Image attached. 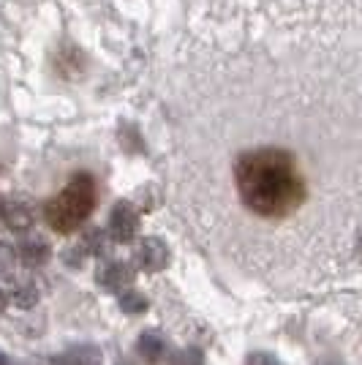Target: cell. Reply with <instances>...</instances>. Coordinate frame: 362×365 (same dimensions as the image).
<instances>
[{
    "mask_svg": "<svg viewBox=\"0 0 362 365\" xmlns=\"http://www.w3.org/2000/svg\"><path fill=\"white\" fill-rule=\"evenodd\" d=\"M240 202L259 218H286L305 202V180L294 155L281 148L242 153L234 164Z\"/></svg>",
    "mask_w": 362,
    "mask_h": 365,
    "instance_id": "cell-1",
    "label": "cell"
},
{
    "mask_svg": "<svg viewBox=\"0 0 362 365\" xmlns=\"http://www.w3.org/2000/svg\"><path fill=\"white\" fill-rule=\"evenodd\" d=\"M95 199H98V185L93 180V175L76 172L61 194L44 205V221L55 232L68 235L88 221V215L95 207Z\"/></svg>",
    "mask_w": 362,
    "mask_h": 365,
    "instance_id": "cell-2",
    "label": "cell"
},
{
    "mask_svg": "<svg viewBox=\"0 0 362 365\" xmlns=\"http://www.w3.org/2000/svg\"><path fill=\"white\" fill-rule=\"evenodd\" d=\"M109 237L115 240V243H131L136 237V232H139V213L134 210V205H128V202H118L115 207H112V213H109Z\"/></svg>",
    "mask_w": 362,
    "mask_h": 365,
    "instance_id": "cell-3",
    "label": "cell"
},
{
    "mask_svg": "<svg viewBox=\"0 0 362 365\" xmlns=\"http://www.w3.org/2000/svg\"><path fill=\"white\" fill-rule=\"evenodd\" d=\"M134 259L142 270H148V273H161V270L169 267L172 254H169V248H166V243L161 237H142V240L136 243Z\"/></svg>",
    "mask_w": 362,
    "mask_h": 365,
    "instance_id": "cell-4",
    "label": "cell"
},
{
    "mask_svg": "<svg viewBox=\"0 0 362 365\" xmlns=\"http://www.w3.org/2000/svg\"><path fill=\"white\" fill-rule=\"evenodd\" d=\"M95 281H98L101 289L120 294V292H125L134 284V267L125 264V262L112 259V262H104V264L95 270Z\"/></svg>",
    "mask_w": 362,
    "mask_h": 365,
    "instance_id": "cell-5",
    "label": "cell"
},
{
    "mask_svg": "<svg viewBox=\"0 0 362 365\" xmlns=\"http://www.w3.org/2000/svg\"><path fill=\"white\" fill-rule=\"evenodd\" d=\"M52 259V248L41 237H28L16 245V262H22L25 267H44Z\"/></svg>",
    "mask_w": 362,
    "mask_h": 365,
    "instance_id": "cell-6",
    "label": "cell"
},
{
    "mask_svg": "<svg viewBox=\"0 0 362 365\" xmlns=\"http://www.w3.org/2000/svg\"><path fill=\"white\" fill-rule=\"evenodd\" d=\"M136 354H139L145 363L158 365L166 357L164 335L155 333V330H145V333L139 335V341H136Z\"/></svg>",
    "mask_w": 362,
    "mask_h": 365,
    "instance_id": "cell-7",
    "label": "cell"
},
{
    "mask_svg": "<svg viewBox=\"0 0 362 365\" xmlns=\"http://www.w3.org/2000/svg\"><path fill=\"white\" fill-rule=\"evenodd\" d=\"M0 218L3 224L14 232H28L33 227V210L25 205V202H11V205H3L0 210Z\"/></svg>",
    "mask_w": 362,
    "mask_h": 365,
    "instance_id": "cell-8",
    "label": "cell"
},
{
    "mask_svg": "<svg viewBox=\"0 0 362 365\" xmlns=\"http://www.w3.org/2000/svg\"><path fill=\"white\" fill-rule=\"evenodd\" d=\"M52 365H101V351L93 344H79L66 354H58Z\"/></svg>",
    "mask_w": 362,
    "mask_h": 365,
    "instance_id": "cell-9",
    "label": "cell"
},
{
    "mask_svg": "<svg viewBox=\"0 0 362 365\" xmlns=\"http://www.w3.org/2000/svg\"><path fill=\"white\" fill-rule=\"evenodd\" d=\"M9 303H14L16 308H33L38 303V287L33 281H16L9 292Z\"/></svg>",
    "mask_w": 362,
    "mask_h": 365,
    "instance_id": "cell-10",
    "label": "cell"
},
{
    "mask_svg": "<svg viewBox=\"0 0 362 365\" xmlns=\"http://www.w3.org/2000/svg\"><path fill=\"white\" fill-rule=\"evenodd\" d=\"M79 245H82V251H85L88 257H101V254L106 251V245H109V237H106L104 229L90 227V229H85V235H82Z\"/></svg>",
    "mask_w": 362,
    "mask_h": 365,
    "instance_id": "cell-11",
    "label": "cell"
},
{
    "mask_svg": "<svg viewBox=\"0 0 362 365\" xmlns=\"http://www.w3.org/2000/svg\"><path fill=\"white\" fill-rule=\"evenodd\" d=\"M118 305H120V311L123 314H128V317H142L145 311H148V297L142 294L139 289H128L120 292V300H118Z\"/></svg>",
    "mask_w": 362,
    "mask_h": 365,
    "instance_id": "cell-12",
    "label": "cell"
},
{
    "mask_svg": "<svg viewBox=\"0 0 362 365\" xmlns=\"http://www.w3.org/2000/svg\"><path fill=\"white\" fill-rule=\"evenodd\" d=\"M169 365H202V351L199 349H182L172 357Z\"/></svg>",
    "mask_w": 362,
    "mask_h": 365,
    "instance_id": "cell-13",
    "label": "cell"
},
{
    "mask_svg": "<svg viewBox=\"0 0 362 365\" xmlns=\"http://www.w3.org/2000/svg\"><path fill=\"white\" fill-rule=\"evenodd\" d=\"M245 365H281V363H278V357L270 354V351H254V354H248Z\"/></svg>",
    "mask_w": 362,
    "mask_h": 365,
    "instance_id": "cell-14",
    "label": "cell"
},
{
    "mask_svg": "<svg viewBox=\"0 0 362 365\" xmlns=\"http://www.w3.org/2000/svg\"><path fill=\"white\" fill-rule=\"evenodd\" d=\"M6 305H9V294L0 289V317H3V311H6Z\"/></svg>",
    "mask_w": 362,
    "mask_h": 365,
    "instance_id": "cell-15",
    "label": "cell"
},
{
    "mask_svg": "<svg viewBox=\"0 0 362 365\" xmlns=\"http://www.w3.org/2000/svg\"><path fill=\"white\" fill-rule=\"evenodd\" d=\"M0 365H11V360H9V357H6L3 351H0Z\"/></svg>",
    "mask_w": 362,
    "mask_h": 365,
    "instance_id": "cell-16",
    "label": "cell"
},
{
    "mask_svg": "<svg viewBox=\"0 0 362 365\" xmlns=\"http://www.w3.org/2000/svg\"><path fill=\"white\" fill-rule=\"evenodd\" d=\"M120 365H128V363H120Z\"/></svg>",
    "mask_w": 362,
    "mask_h": 365,
    "instance_id": "cell-17",
    "label": "cell"
},
{
    "mask_svg": "<svg viewBox=\"0 0 362 365\" xmlns=\"http://www.w3.org/2000/svg\"><path fill=\"white\" fill-rule=\"evenodd\" d=\"M0 210H3V205H0Z\"/></svg>",
    "mask_w": 362,
    "mask_h": 365,
    "instance_id": "cell-18",
    "label": "cell"
}]
</instances>
